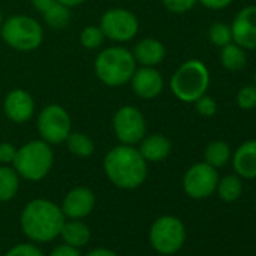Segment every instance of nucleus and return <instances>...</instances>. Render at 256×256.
Masks as SVG:
<instances>
[{"label": "nucleus", "instance_id": "obj_19", "mask_svg": "<svg viewBox=\"0 0 256 256\" xmlns=\"http://www.w3.org/2000/svg\"><path fill=\"white\" fill-rule=\"evenodd\" d=\"M65 244L68 246H72V247H83L89 242L90 240V230L89 228L80 222V220H70V222H65L62 229H60V234Z\"/></svg>", "mask_w": 256, "mask_h": 256}, {"label": "nucleus", "instance_id": "obj_3", "mask_svg": "<svg viewBox=\"0 0 256 256\" xmlns=\"http://www.w3.org/2000/svg\"><path fill=\"white\" fill-rule=\"evenodd\" d=\"M138 62L133 52L120 46H113L101 50L94 62V71L98 80L110 88H119L130 83Z\"/></svg>", "mask_w": 256, "mask_h": 256}, {"label": "nucleus", "instance_id": "obj_33", "mask_svg": "<svg viewBox=\"0 0 256 256\" xmlns=\"http://www.w3.org/2000/svg\"><path fill=\"white\" fill-rule=\"evenodd\" d=\"M198 2L205 6L206 10H212V11H220L228 8L234 0H198Z\"/></svg>", "mask_w": 256, "mask_h": 256}, {"label": "nucleus", "instance_id": "obj_8", "mask_svg": "<svg viewBox=\"0 0 256 256\" xmlns=\"http://www.w3.org/2000/svg\"><path fill=\"white\" fill-rule=\"evenodd\" d=\"M36 128L44 142L48 145H59L65 142L72 132L71 116L65 107L59 104H48L40 112Z\"/></svg>", "mask_w": 256, "mask_h": 256}, {"label": "nucleus", "instance_id": "obj_37", "mask_svg": "<svg viewBox=\"0 0 256 256\" xmlns=\"http://www.w3.org/2000/svg\"><path fill=\"white\" fill-rule=\"evenodd\" d=\"M56 2H59V4H62V5H65L68 8H76V6L83 5L86 0H56Z\"/></svg>", "mask_w": 256, "mask_h": 256}, {"label": "nucleus", "instance_id": "obj_39", "mask_svg": "<svg viewBox=\"0 0 256 256\" xmlns=\"http://www.w3.org/2000/svg\"><path fill=\"white\" fill-rule=\"evenodd\" d=\"M253 82H254V86H256V72H254V77H253Z\"/></svg>", "mask_w": 256, "mask_h": 256}, {"label": "nucleus", "instance_id": "obj_16", "mask_svg": "<svg viewBox=\"0 0 256 256\" xmlns=\"http://www.w3.org/2000/svg\"><path fill=\"white\" fill-rule=\"evenodd\" d=\"M232 168L240 178H256V140L241 144L232 156Z\"/></svg>", "mask_w": 256, "mask_h": 256}, {"label": "nucleus", "instance_id": "obj_34", "mask_svg": "<svg viewBox=\"0 0 256 256\" xmlns=\"http://www.w3.org/2000/svg\"><path fill=\"white\" fill-rule=\"evenodd\" d=\"M50 256H82V254H80L77 247H72V246H68V244H62V246H58L56 248H53Z\"/></svg>", "mask_w": 256, "mask_h": 256}, {"label": "nucleus", "instance_id": "obj_20", "mask_svg": "<svg viewBox=\"0 0 256 256\" xmlns=\"http://www.w3.org/2000/svg\"><path fill=\"white\" fill-rule=\"evenodd\" d=\"M20 188V175L14 168L0 166V202L14 199Z\"/></svg>", "mask_w": 256, "mask_h": 256}, {"label": "nucleus", "instance_id": "obj_21", "mask_svg": "<svg viewBox=\"0 0 256 256\" xmlns=\"http://www.w3.org/2000/svg\"><path fill=\"white\" fill-rule=\"evenodd\" d=\"M220 62L229 71H240L246 66L247 62L246 50L235 42H229L220 50Z\"/></svg>", "mask_w": 256, "mask_h": 256}, {"label": "nucleus", "instance_id": "obj_13", "mask_svg": "<svg viewBox=\"0 0 256 256\" xmlns=\"http://www.w3.org/2000/svg\"><path fill=\"white\" fill-rule=\"evenodd\" d=\"M6 118L14 124L29 122L35 114V100L24 89H12L4 101Z\"/></svg>", "mask_w": 256, "mask_h": 256}, {"label": "nucleus", "instance_id": "obj_36", "mask_svg": "<svg viewBox=\"0 0 256 256\" xmlns=\"http://www.w3.org/2000/svg\"><path fill=\"white\" fill-rule=\"evenodd\" d=\"M86 256H118L114 252L108 250V248H104V247H100V248H94L90 250Z\"/></svg>", "mask_w": 256, "mask_h": 256}, {"label": "nucleus", "instance_id": "obj_1", "mask_svg": "<svg viewBox=\"0 0 256 256\" xmlns=\"http://www.w3.org/2000/svg\"><path fill=\"white\" fill-rule=\"evenodd\" d=\"M102 168L108 181L122 190L140 187L148 176V162L132 145L120 144L112 148L104 156Z\"/></svg>", "mask_w": 256, "mask_h": 256}, {"label": "nucleus", "instance_id": "obj_35", "mask_svg": "<svg viewBox=\"0 0 256 256\" xmlns=\"http://www.w3.org/2000/svg\"><path fill=\"white\" fill-rule=\"evenodd\" d=\"M56 4V0H32V6L38 11V12H46L52 5Z\"/></svg>", "mask_w": 256, "mask_h": 256}, {"label": "nucleus", "instance_id": "obj_14", "mask_svg": "<svg viewBox=\"0 0 256 256\" xmlns=\"http://www.w3.org/2000/svg\"><path fill=\"white\" fill-rule=\"evenodd\" d=\"M133 92L142 100L157 98L164 88L163 76L154 66H140L134 71L130 80Z\"/></svg>", "mask_w": 256, "mask_h": 256}, {"label": "nucleus", "instance_id": "obj_5", "mask_svg": "<svg viewBox=\"0 0 256 256\" xmlns=\"http://www.w3.org/2000/svg\"><path fill=\"white\" fill-rule=\"evenodd\" d=\"M53 162L54 154L52 146L42 139H36L24 144L22 148L17 150V156L12 164L20 178L36 182L44 180L50 174Z\"/></svg>", "mask_w": 256, "mask_h": 256}, {"label": "nucleus", "instance_id": "obj_32", "mask_svg": "<svg viewBox=\"0 0 256 256\" xmlns=\"http://www.w3.org/2000/svg\"><path fill=\"white\" fill-rule=\"evenodd\" d=\"M16 156H17V148L11 142L0 144V163L11 164V163H14Z\"/></svg>", "mask_w": 256, "mask_h": 256}, {"label": "nucleus", "instance_id": "obj_22", "mask_svg": "<svg viewBox=\"0 0 256 256\" xmlns=\"http://www.w3.org/2000/svg\"><path fill=\"white\" fill-rule=\"evenodd\" d=\"M65 142H66L68 151L74 157H78V158H88L95 151L94 140L88 134L80 133V132H71Z\"/></svg>", "mask_w": 256, "mask_h": 256}, {"label": "nucleus", "instance_id": "obj_38", "mask_svg": "<svg viewBox=\"0 0 256 256\" xmlns=\"http://www.w3.org/2000/svg\"><path fill=\"white\" fill-rule=\"evenodd\" d=\"M4 23V12H2V8H0V26Z\"/></svg>", "mask_w": 256, "mask_h": 256}, {"label": "nucleus", "instance_id": "obj_11", "mask_svg": "<svg viewBox=\"0 0 256 256\" xmlns=\"http://www.w3.org/2000/svg\"><path fill=\"white\" fill-rule=\"evenodd\" d=\"M217 169L208 163H196L187 169L182 178V188L186 194L192 199H206L210 198L218 182Z\"/></svg>", "mask_w": 256, "mask_h": 256}, {"label": "nucleus", "instance_id": "obj_31", "mask_svg": "<svg viewBox=\"0 0 256 256\" xmlns=\"http://www.w3.org/2000/svg\"><path fill=\"white\" fill-rule=\"evenodd\" d=\"M5 256H44V253L34 244L22 242L10 248Z\"/></svg>", "mask_w": 256, "mask_h": 256}, {"label": "nucleus", "instance_id": "obj_24", "mask_svg": "<svg viewBox=\"0 0 256 256\" xmlns=\"http://www.w3.org/2000/svg\"><path fill=\"white\" fill-rule=\"evenodd\" d=\"M70 10L71 8L56 2L46 12H42L46 24L54 30H62V29L68 28V24L71 23V11Z\"/></svg>", "mask_w": 256, "mask_h": 256}, {"label": "nucleus", "instance_id": "obj_6", "mask_svg": "<svg viewBox=\"0 0 256 256\" xmlns=\"http://www.w3.org/2000/svg\"><path fill=\"white\" fill-rule=\"evenodd\" d=\"M0 36L12 50L29 53L42 44L44 29L34 17L18 14L4 20L0 26Z\"/></svg>", "mask_w": 256, "mask_h": 256}, {"label": "nucleus", "instance_id": "obj_40", "mask_svg": "<svg viewBox=\"0 0 256 256\" xmlns=\"http://www.w3.org/2000/svg\"><path fill=\"white\" fill-rule=\"evenodd\" d=\"M254 205H256V200H254Z\"/></svg>", "mask_w": 256, "mask_h": 256}, {"label": "nucleus", "instance_id": "obj_18", "mask_svg": "<svg viewBox=\"0 0 256 256\" xmlns=\"http://www.w3.org/2000/svg\"><path fill=\"white\" fill-rule=\"evenodd\" d=\"M133 56L136 62L142 66H157L166 58V47L162 41L156 38H144L140 40L133 50Z\"/></svg>", "mask_w": 256, "mask_h": 256}, {"label": "nucleus", "instance_id": "obj_26", "mask_svg": "<svg viewBox=\"0 0 256 256\" xmlns=\"http://www.w3.org/2000/svg\"><path fill=\"white\" fill-rule=\"evenodd\" d=\"M78 38H80L82 47H84L86 50H98L102 46V42L106 41V36H104L101 28L95 26V24H90V26H86L84 29H82Z\"/></svg>", "mask_w": 256, "mask_h": 256}, {"label": "nucleus", "instance_id": "obj_15", "mask_svg": "<svg viewBox=\"0 0 256 256\" xmlns=\"http://www.w3.org/2000/svg\"><path fill=\"white\" fill-rule=\"evenodd\" d=\"M95 194L88 187H74L71 188L64 202H62V212L65 217L71 220H80L88 217L95 208Z\"/></svg>", "mask_w": 256, "mask_h": 256}, {"label": "nucleus", "instance_id": "obj_10", "mask_svg": "<svg viewBox=\"0 0 256 256\" xmlns=\"http://www.w3.org/2000/svg\"><path fill=\"white\" fill-rule=\"evenodd\" d=\"M100 28L106 40L118 44L130 42L139 34V20L130 10L110 8L101 16Z\"/></svg>", "mask_w": 256, "mask_h": 256}, {"label": "nucleus", "instance_id": "obj_27", "mask_svg": "<svg viewBox=\"0 0 256 256\" xmlns=\"http://www.w3.org/2000/svg\"><path fill=\"white\" fill-rule=\"evenodd\" d=\"M208 38L210 41L217 46V47H223L229 42H232V32H230V26L224 24V23H214L210 30H208Z\"/></svg>", "mask_w": 256, "mask_h": 256}, {"label": "nucleus", "instance_id": "obj_17", "mask_svg": "<svg viewBox=\"0 0 256 256\" xmlns=\"http://www.w3.org/2000/svg\"><path fill=\"white\" fill-rule=\"evenodd\" d=\"M139 152L148 163H158L172 152V142L162 133L148 134L139 142Z\"/></svg>", "mask_w": 256, "mask_h": 256}, {"label": "nucleus", "instance_id": "obj_28", "mask_svg": "<svg viewBox=\"0 0 256 256\" xmlns=\"http://www.w3.org/2000/svg\"><path fill=\"white\" fill-rule=\"evenodd\" d=\"M236 104L241 110H252L256 107V86H242L236 94Z\"/></svg>", "mask_w": 256, "mask_h": 256}, {"label": "nucleus", "instance_id": "obj_9", "mask_svg": "<svg viewBox=\"0 0 256 256\" xmlns=\"http://www.w3.org/2000/svg\"><path fill=\"white\" fill-rule=\"evenodd\" d=\"M113 132L122 145H138L146 136V119L144 113L132 104L119 107L113 114Z\"/></svg>", "mask_w": 256, "mask_h": 256}, {"label": "nucleus", "instance_id": "obj_2", "mask_svg": "<svg viewBox=\"0 0 256 256\" xmlns=\"http://www.w3.org/2000/svg\"><path fill=\"white\" fill-rule=\"evenodd\" d=\"M65 223L62 208L48 199L30 200L20 217V224L26 236L35 242H48L59 236Z\"/></svg>", "mask_w": 256, "mask_h": 256}, {"label": "nucleus", "instance_id": "obj_29", "mask_svg": "<svg viewBox=\"0 0 256 256\" xmlns=\"http://www.w3.org/2000/svg\"><path fill=\"white\" fill-rule=\"evenodd\" d=\"M162 4L172 14H186L194 8L198 0H162Z\"/></svg>", "mask_w": 256, "mask_h": 256}, {"label": "nucleus", "instance_id": "obj_23", "mask_svg": "<svg viewBox=\"0 0 256 256\" xmlns=\"http://www.w3.org/2000/svg\"><path fill=\"white\" fill-rule=\"evenodd\" d=\"M204 158H205V163H208L210 166L216 169L223 168L230 160V148L223 140H214L208 144V146L205 148Z\"/></svg>", "mask_w": 256, "mask_h": 256}, {"label": "nucleus", "instance_id": "obj_25", "mask_svg": "<svg viewBox=\"0 0 256 256\" xmlns=\"http://www.w3.org/2000/svg\"><path fill=\"white\" fill-rule=\"evenodd\" d=\"M216 192L223 202H235L242 193V182L238 175H226L224 178L218 180Z\"/></svg>", "mask_w": 256, "mask_h": 256}, {"label": "nucleus", "instance_id": "obj_12", "mask_svg": "<svg viewBox=\"0 0 256 256\" xmlns=\"http://www.w3.org/2000/svg\"><path fill=\"white\" fill-rule=\"evenodd\" d=\"M232 41L244 50H256V5L242 8L230 24Z\"/></svg>", "mask_w": 256, "mask_h": 256}, {"label": "nucleus", "instance_id": "obj_4", "mask_svg": "<svg viewBox=\"0 0 256 256\" xmlns=\"http://www.w3.org/2000/svg\"><path fill=\"white\" fill-rule=\"evenodd\" d=\"M210 71L199 59L186 60L170 77V90L182 102H194L206 94Z\"/></svg>", "mask_w": 256, "mask_h": 256}, {"label": "nucleus", "instance_id": "obj_30", "mask_svg": "<svg viewBox=\"0 0 256 256\" xmlns=\"http://www.w3.org/2000/svg\"><path fill=\"white\" fill-rule=\"evenodd\" d=\"M194 106H196V112L205 118H211L217 113V102L208 95H202L199 100H196Z\"/></svg>", "mask_w": 256, "mask_h": 256}, {"label": "nucleus", "instance_id": "obj_7", "mask_svg": "<svg viewBox=\"0 0 256 256\" xmlns=\"http://www.w3.org/2000/svg\"><path fill=\"white\" fill-rule=\"evenodd\" d=\"M150 241L156 252L175 254L186 242V226L175 216H162L150 229Z\"/></svg>", "mask_w": 256, "mask_h": 256}]
</instances>
